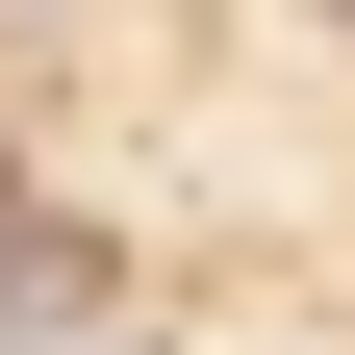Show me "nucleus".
I'll return each mask as SVG.
<instances>
[{
  "mask_svg": "<svg viewBox=\"0 0 355 355\" xmlns=\"http://www.w3.org/2000/svg\"><path fill=\"white\" fill-rule=\"evenodd\" d=\"M51 304H76V254H51V229H0V330H51Z\"/></svg>",
  "mask_w": 355,
  "mask_h": 355,
  "instance_id": "f257e3e1",
  "label": "nucleus"
}]
</instances>
